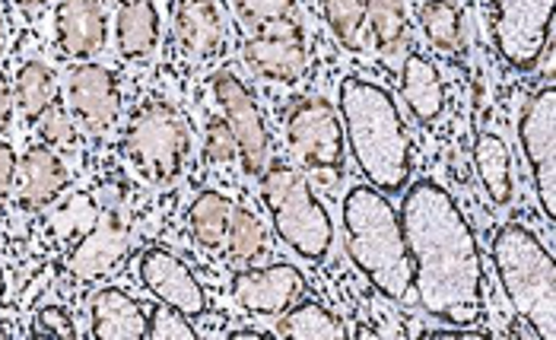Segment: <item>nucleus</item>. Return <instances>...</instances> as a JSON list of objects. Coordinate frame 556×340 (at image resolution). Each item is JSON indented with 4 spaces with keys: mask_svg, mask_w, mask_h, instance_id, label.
<instances>
[{
    "mask_svg": "<svg viewBox=\"0 0 556 340\" xmlns=\"http://www.w3.org/2000/svg\"><path fill=\"white\" fill-rule=\"evenodd\" d=\"M401 194L397 213L410 255V290L420 308L455 331L483 325V255L465 211L435 178H420Z\"/></svg>",
    "mask_w": 556,
    "mask_h": 340,
    "instance_id": "f257e3e1",
    "label": "nucleus"
},
{
    "mask_svg": "<svg viewBox=\"0 0 556 340\" xmlns=\"http://www.w3.org/2000/svg\"><path fill=\"white\" fill-rule=\"evenodd\" d=\"M338 115L363 178L388 198L401 194L414 172V143L394 96L366 77H343Z\"/></svg>",
    "mask_w": 556,
    "mask_h": 340,
    "instance_id": "f03ea898",
    "label": "nucleus"
},
{
    "mask_svg": "<svg viewBox=\"0 0 556 340\" xmlns=\"http://www.w3.org/2000/svg\"><path fill=\"white\" fill-rule=\"evenodd\" d=\"M346 255L353 267L391 302L410 293V255L401 229V213L372 185L346 191L341 207Z\"/></svg>",
    "mask_w": 556,
    "mask_h": 340,
    "instance_id": "7ed1b4c3",
    "label": "nucleus"
},
{
    "mask_svg": "<svg viewBox=\"0 0 556 340\" xmlns=\"http://www.w3.org/2000/svg\"><path fill=\"white\" fill-rule=\"evenodd\" d=\"M493 270L531 338H556V264L547 245L521 223H506L490 242Z\"/></svg>",
    "mask_w": 556,
    "mask_h": 340,
    "instance_id": "20e7f679",
    "label": "nucleus"
},
{
    "mask_svg": "<svg viewBox=\"0 0 556 340\" xmlns=\"http://www.w3.org/2000/svg\"><path fill=\"white\" fill-rule=\"evenodd\" d=\"M261 178V198L274 219V232L280 242L308 264H318L331 255L334 245V223L318 194L312 191L308 178L287 163L264 166Z\"/></svg>",
    "mask_w": 556,
    "mask_h": 340,
    "instance_id": "39448f33",
    "label": "nucleus"
},
{
    "mask_svg": "<svg viewBox=\"0 0 556 340\" xmlns=\"http://www.w3.org/2000/svg\"><path fill=\"white\" fill-rule=\"evenodd\" d=\"M125 160L143 181L166 188L178 181L191 153V128L178 109H172L163 99H147L130 115L125 140H122Z\"/></svg>",
    "mask_w": 556,
    "mask_h": 340,
    "instance_id": "423d86ee",
    "label": "nucleus"
},
{
    "mask_svg": "<svg viewBox=\"0 0 556 340\" xmlns=\"http://www.w3.org/2000/svg\"><path fill=\"white\" fill-rule=\"evenodd\" d=\"M287 143L305 175L325 188L341 185L346 137L341 115L328 99H300L293 105L287 115Z\"/></svg>",
    "mask_w": 556,
    "mask_h": 340,
    "instance_id": "0eeeda50",
    "label": "nucleus"
},
{
    "mask_svg": "<svg viewBox=\"0 0 556 340\" xmlns=\"http://www.w3.org/2000/svg\"><path fill=\"white\" fill-rule=\"evenodd\" d=\"M483 16L500 58L515 71H538L554 33V0H483Z\"/></svg>",
    "mask_w": 556,
    "mask_h": 340,
    "instance_id": "6e6552de",
    "label": "nucleus"
},
{
    "mask_svg": "<svg viewBox=\"0 0 556 340\" xmlns=\"http://www.w3.org/2000/svg\"><path fill=\"white\" fill-rule=\"evenodd\" d=\"M518 147L531 172L538 204L554 226L556 219V89L544 84L534 89L518 115Z\"/></svg>",
    "mask_w": 556,
    "mask_h": 340,
    "instance_id": "1a4fd4ad",
    "label": "nucleus"
},
{
    "mask_svg": "<svg viewBox=\"0 0 556 340\" xmlns=\"http://www.w3.org/2000/svg\"><path fill=\"white\" fill-rule=\"evenodd\" d=\"M214 99L216 105L223 109V122L229 125L236 147H239V160L245 175H261L267 166L270 156V134L264 128V115L257 109L252 89L242 84V77H236L229 67L216 71L214 74Z\"/></svg>",
    "mask_w": 556,
    "mask_h": 340,
    "instance_id": "9d476101",
    "label": "nucleus"
},
{
    "mask_svg": "<svg viewBox=\"0 0 556 340\" xmlns=\"http://www.w3.org/2000/svg\"><path fill=\"white\" fill-rule=\"evenodd\" d=\"M64 96H67V109L77 118V125L86 134H92V137L115 128V122L122 115L118 80L102 64H80V67H74L67 74Z\"/></svg>",
    "mask_w": 556,
    "mask_h": 340,
    "instance_id": "9b49d317",
    "label": "nucleus"
},
{
    "mask_svg": "<svg viewBox=\"0 0 556 340\" xmlns=\"http://www.w3.org/2000/svg\"><path fill=\"white\" fill-rule=\"evenodd\" d=\"M242 58L255 77L274 80V84H293L308 67V45L302 39L300 26L290 20L249 39L242 48Z\"/></svg>",
    "mask_w": 556,
    "mask_h": 340,
    "instance_id": "f8f14e48",
    "label": "nucleus"
},
{
    "mask_svg": "<svg viewBox=\"0 0 556 340\" xmlns=\"http://www.w3.org/2000/svg\"><path fill=\"white\" fill-rule=\"evenodd\" d=\"M302 270L293 264H267L249 267L232 277V299L264 318H280L302 293Z\"/></svg>",
    "mask_w": 556,
    "mask_h": 340,
    "instance_id": "ddd939ff",
    "label": "nucleus"
},
{
    "mask_svg": "<svg viewBox=\"0 0 556 340\" xmlns=\"http://www.w3.org/2000/svg\"><path fill=\"white\" fill-rule=\"evenodd\" d=\"M140 280L160 302L178 308L188 318H201L207 312V293H204L201 280L191 274V267L181 257L172 255L166 249L143 252V257H140Z\"/></svg>",
    "mask_w": 556,
    "mask_h": 340,
    "instance_id": "4468645a",
    "label": "nucleus"
},
{
    "mask_svg": "<svg viewBox=\"0 0 556 340\" xmlns=\"http://www.w3.org/2000/svg\"><path fill=\"white\" fill-rule=\"evenodd\" d=\"M130 252V229L122 216H102L67 255L71 277L92 284L109 277Z\"/></svg>",
    "mask_w": 556,
    "mask_h": 340,
    "instance_id": "2eb2a0df",
    "label": "nucleus"
},
{
    "mask_svg": "<svg viewBox=\"0 0 556 340\" xmlns=\"http://www.w3.org/2000/svg\"><path fill=\"white\" fill-rule=\"evenodd\" d=\"M109 39L102 0H61L54 10V45L64 58L89 61Z\"/></svg>",
    "mask_w": 556,
    "mask_h": 340,
    "instance_id": "dca6fc26",
    "label": "nucleus"
},
{
    "mask_svg": "<svg viewBox=\"0 0 556 340\" xmlns=\"http://www.w3.org/2000/svg\"><path fill=\"white\" fill-rule=\"evenodd\" d=\"M71 185V169L64 166L61 153L51 147H33L20 163H16V201L26 211H42L51 207Z\"/></svg>",
    "mask_w": 556,
    "mask_h": 340,
    "instance_id": "f3484780",
    "label": "nucleus"
},
{
    "mask_svg": "<svg viewBox=\"0 0 556 340\" xmlns=\"http://www.w3.org/2000/svg\"><path fill=\"white\" fill-rule=\"evenodd\" d=\"M175 39L191 64H211L223 51V16L214 0H175Z\"/></svg>",
    "mask_w": 556,
    "mask_h": 340,
    "instance_id": "a211bd4d",
    "label": "nucleus"
},
{
    "mask_svg": "<svg viewBox=\"0 0 556 340\" xmlns=\"http://www.w3.org/2000/svg\"><path fill=\"white\" fill-rule=\"evenodd\" d=\"M401 96H404L410 115L424 128H432L445 115L448 89H445V80H442L439 67L429 61L427 54L410 51L404 58V67H401Z\"/></svg>",
    "mask_w": 556,
    "mask_h": 340,
    "instance_id": "6ab92c4d",
    "label": "nucleus"
},
{
    "mask_svg": "<svg viewBox=\"0 0 556 340\" xmlns=\"http://www.w3.org/2000/svg\"><path fill=\"white\" fill-rule=\"evenodd\" d=\"M147 322L150 315L143 312V305L125 290H99L89 305V325H92V338L99 340H137L147 338Z\"/></svg>",
    "mask_w": 556,
    "mask_h": 340,
    "instance_id": "aec40b11",
    "label": "nucleus"
},
{
    "mask_svg": "<svg viewBox=\"0 0 556 340\" xmlns=\"http://www.w3.org/2000/svg\"><path fill=\"white\" fill-rule=\"evenodd\" d=\"M473 169L493 201V207H509L515 198V175H513V153L509 143L496 130H483L473 143Z\"/></svg>",
    "mask_w": 556,
    "mask_h": 340,
    "instance_id": "412c9836",
    "label": "nucleus"
},
{
    "mask_svg": "<svg viewBox=\"0 0 556 340\" xmlns=\"http://www.w3.org/2000/svg\"><path fill=\"white\" fill-rule=\"evenodd\" d=\"M115 39L118 51L125 58H147L156 51L160 42V13L153 0H128L118 7V20H115Z\"/></svg>",
    "mask_w": 556,
    "mask_h": 340,
    "instance_id": "4be33fe9",
    "label": "nucleus"
},
{
    "mask_svg": "<svg viewBox=\"0 0 556 340\" xmlns=\"http://www.w3.org/2000/svg\"><path fill=\"white\" fill-rule=\"evenodd\" d=\"M229 219H232V201L219 191H201L188 207L191 239L207 252H219L226 245Z\"/></svg>",
    "mask_w": 556,
    "mask_h": 340,
    "instance_id": "5701e85b",
    "label": "nucleus"
},
{
    "mask_svg": "<svg viewBox=\"0 0 556 340\" xmlns=\"http://www.w3.org/2000/svg\"><path fill=\"white\" fill-rule=\"evenodd\" d=\"M54 96H58V80H54V74H51L48 64H42V61H26L16 71L13 102H16L20 115L29 125H39V118L54 105Z\"/></svg>",
    "mask_w": 556,
    "mask_h": 340,
    "instance_id": "b1692460",
    "label": "nucleus"
},
{
    "mask_svg": "<svg viewBox=\"0 0 556 340\" xmlns=\"http://www.w3.org/2000/svg\"><path fill=\"white\" fill-rule=\"evenodd\" d=\"M343 325L318 302H293L280 322H277V331L274 338H300V340H331V338H343Z\"/></svg>",
    "mask_w": 556,
    "mask_h": 340,
    "instance_id": "393cba45",
    "label": "nucleus"
},
{
    "mask_svg": "<svg viewBox=\"0 0 556 340\" xmlns=\"http://www.w3.org/2000/svg\"><path fill=\"white\" fill-rule=\"evenodd\" d=\"M420 29L427 36V42L445 54H455L465 45V16L452 0H424L420 3Z\"/></svg>",
    "mask_w": 556,
    "mask_h": 340,
    "instance_id": "a878e982",
    "label": "nucleus"
},
{
    "mask_svg": "<svg viewBox=\"0 0 556 340\" xmlns=\"http://www.w3.org/2000/svg\"><path fill=\"white\" fill-rule=\"evenodd\" d=\"M366 7V26L372 29V39L382 54H397L407 45V7L404 0H363Z\"/></svg>",
    "mask_w": 556,
    "mask_h": 340,
    "instance_id": "bb28decb",
    "label": "nucleus"
},
{
    "mask_svg": "<svg viewBox=\"0 0 556 340\" xmlns=\"http://www.w3.org/2000/svg\"><path fill=\"white\" fill-rule=\"evenodd\" d=\"M226 249L229 257L239 264H255L257 257L267 249V232L264 223L255 211L249 207H232V219H229V232H226Z\"/></svg>",
    "mask_w": 556,
    "mask_h": 340,
    "instance_id": "cd10ccee",
    "label": "nucleus"
},
{
    "mask_svg": "<svg viewBox=\"0 0 556 340\" xmlns=\"http://www.w3.org/2000/svg\"><path fill=\"white\" fill-rule=\"evenodd\" d=\"M321 16L346 51H363V36L369 29L363 0H321Z\"/></svg>",
    "mask_w": 556,
    "mask_h": 340,
    "instance_id": "c85d7f7f",
    "label": "nucleus"
},
{
    "mask_svg": "<svg viewBox=\"0 0 556 340\" xmlns=\"http://www.w3.org/2000/svg\"><path fill=\"white\" fill-rule=\"evenodd\" d=\"M39 137L45 147H51L54 153H77L80 150V125L71 112L64 109H48L39 118Z\"/></svg>",
    "mask_w": 556,
    "mask_h": 340,
    "instance_id": "c756f323",
    "label": "nucleus"
},
{
    "mask_svg": "<svg viewBox=\"0 0 556 340\" xmlns=\"http://www.w3.org/2000/svg\"><path fill=\"white\" fill-rule=\"evenodd\" d=\"M232 3H236L239 20L257 33L290 23V16H293V0H232Z\"/></svg>",
    "mask_w": 556,
    "mask_h": 340,
    "instance_id": "7c9ffc66",
    "label": "nucleus"
},
{
    "mask_svg": "<svg viewBox=\"0 0 556 340\" xmlns=\"http://www.w3.org/2000/svg\"><path fill=\"white\" fill-rule=\"evenodd\" d=\"M147 338L153 340H191V338H201V331H194V325H191V318L188 315H181L178 308H172V305H156L153 308V315H150V322H147Z\"/></svg>",
    "mask_w": 556,
    "mask_h": 340,
    "instance_id": "2f4dec72",
    "label": "nucleus"
},
{
    "mask_svg": "<svg viewBox=\"0 0 556 340\" xmlns=\"http://www.w3.org/2000/svg\"><path fill=\"white\" fill-rule=\"evenodd\" d=\"M204 153H207V160H211L214 166H229V163H236V160H239L236 137H232V130H229V125H226L223 118H214V122L207 125Z\"/></svg>",
    "mask_w": 556,
    "mask_h": 340,
    "instance_id": "473e14b6",
    "label": "nucleus"
},
{
    "mask_svg": "<svg viewBox=\"0 0 556 340\" xmlns=\"http://www.w3.org/2000/svg\"><path fill=\"white\" fill-rule=\"evenodd\" d=\"M33 335L36 338H77V328H74V318L67 308L61 305H45L36 312V322H33Z\"/></svg>",
    "mask_w": 556,
    "mask_h": 340,
    "instance_id": "72a5a7b5",
    "label": "nucleus"
},
{
    "mask_svg": "<svg viewBox=\"0 0 556 340\" xmlns=\"http://www.w3.org/2000/svg\"><path fill=\"white\" fill-rule=\"evenodd\" d=\"M96 207L102 216H122L125 211V188L118 181H105L96 188Z\"/></svg>",
    "mask_w": 556,
    "mask_h": 340,
    "instance_id": "f704fd0d",
    "label": "nucleus"
},
{
    "mask_svg": "<svg viewBox=\"0 0 556 340\" xmlns=\"http://www.w3.org/2000/svg\"><path fill=\"white\" fill-rule=\"evenodd\" d=\"M16 150L10 143H0V207L7 204L10 191H13V181H16Z\"/></svg>",
    "mask_w": 556,
    "mask_h": 340,
    "instance_id": "c9c22d12",
    "label": "nucleus"
},
{
    "mask_svg": "<svg viewBox=\"0 0 556 340\" xmlns=\"http://www.w3.org/2000/svg\"><path fill=\"white\" fill-rule=\"evenodd\" d=\"M13 84L0 74V130L10 125V115H13Z\"/></svg>",
    "mask_w": 556,
    "mask_h": 340,
    "instance_id": "e433bc0d",
    "label": "nucleus"
},
{
    "mask_svg": "<svg viewBox=\"0 0 556 340\" xmlns=\"http://www.w3.org/2000/svg\"><path fill=\"white\" fill-rule=\"evenodd\" d=\"M232 338L236 340H264V338H270L267 331H261V328H242V331H232Z\"/></svg>",
    "mask_w": 556,
    "mask_h": 340,
    "instance_id": "4c0bfd02",
    "label": "nucleus"
},
{
    "mask_svg": "<svg viewBox=\"0 0 556 340\" xmlns=\"http://www.w3.org/2000/svg\"><path fill=\"white\" fill-rule=\"evenodd\" d=\"M3 42H7V29H3V13H0V51H3Z\"/></svg>",
    "mask_w": 556,
    "mask_h": 340,
    "instance_id": "58836bf2",
    "label": "nucleus"
},
{
    "mask_svg": "<svg viewBox=\"0 0 556 340\" xmlns=\"http://www.w3.org/2000/svg\"><path fill=\"white\" fill-rule=\"evenodd\" d=\"M102 3H118V7H122V3H128V0H102Z\"/></svg>",
    "mask_w": 556,
    "mask_h": 340,
    "instance_id": "ea45409f",
    "label": "nucleus"
},
{
    "mask_svg": "<svg viewBox=\"0 0 556 340\" xmlns=\"http://www.w3.org/2000/svg\"><path fill=\"white\" fill-rule=\"evenodd\" d=\"M20 3H33L36 7V3H45V0H20Z\"/></svg>",
    "mask_w": 556,
    "mask_h": 340,
    "instance_id": "a19ab883",
    "label": "nucleus"
},
{
    "mask_svg": "<svg viewBox=\"0 0 556 340\" xmlns=\"http://www.w3.org/2000/svg\"><path fill=\"white\" fill-rule=\"evenodd\" d=\"M0 293H3V270H0Z\"/></svg>",
    "mask_w": 556,
    "mask_h": 340,
    "instance_id": "79ce46f5",
    "label": "nucleus"
}]
</instances>
